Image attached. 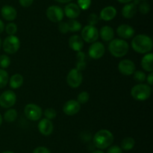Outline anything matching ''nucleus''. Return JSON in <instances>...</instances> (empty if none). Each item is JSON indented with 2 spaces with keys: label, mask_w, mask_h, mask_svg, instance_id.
<instances>
[{
  "label": "nucleus",
  "mask_w": 153,
  "mask_h": 153,
  "mask_svg": "<svg viewBox=\"0 0 153 153\" xmlns=\"http://www.w3.org/2000/svg\"><path fill=\"white\" fill-rule=\"evenodd\" d=\"M105 51V49L103 44L101 42L95 41L90 46L88 49V54L90 57L94 59H100L104 56Z\"/></svg>",
  "instance_id": "nucleus-11"
},
{
  "label": "nucleus",
  "mask_w": 153,
  "mask_h": 153,
  "mask_svg": "<svg viewBox=\"0 0 153 153\" xmlns=\"http://www.w3.org/2000/svg\"><path fill=\"white\" fill-rule=\"evenodd\" d=\"M76 68L78 70L82 71L86 68V62H85V54L82 51L78 52L76 55Z\"/></svg>",
  "instance_id": "nucleus-24"
},
{
  "label": "nucleus",
  "mask_w": 153,
  "mask_h": 153,
  "mask_svg": "<svg viewBox=\"0 0 153 153\" xmlns=\"http://www.w3.org/2000/svg\"><path fill=\"white\" fill-rule=\"evenodd\" d=\"M9 81L8 74L4 69L0 68V88H2L7 86Z\"/></svg>",
  "instance_id": "nucleus-28"
},
{
  "label": "nucleus",
  "mask_w": 153,
  "mask_h": 153,
  "mask_svg": "<svg viewBox=\"0 0 153 153\" xmlns=\"http://www.w3.org/2000/svg\"><path fill=\"white\" fill-rule=\"evenodd\" d=\"M19 2L21 6L24 8L30 7L34 2V0H19Z\"/></svg>",
  "instance_id": "nucleus-40"
},
{
  "label": "nucleus",
  "mask_w": 153,
  "mask_h": 153,
  "mask_svg": "<svg viewBox=\"0 0 153 153\" xmlns=\"http://www.w3.org/2000/svg\"><path fill=\"white\" fill-rule=\"evenodd\" d=\"M4 30V22H3V21L0 20V34L3 32Z\"/></svg>",
  "instance_id": "nucleus-42"
},
{
  "label": "nucleus",
  "mask_w": 153,
  "mask_h": 153,
  "mask_svg": "<svg viewBox=\"0 0 153 153\" xmlns=\"http://www.w3.org/2000/svg\"><path fill=\"white\" fill-rule=\"evenodd\" d=\"M117 33L123 39H129L134 35V29L131 26L123 24L117 27Z\"/></svg>",
  "instance_id": "nucleus-15"
},
{
  "label": "nucleus",
  "mask_w": 153,
  "mask_h": 153,
  "mask_svg": "<svg viewBox=\"0 0 153 153\" xmlns=\"http://www.w3.org/2000/svg\"><path fill=\"white\" fill-rule=\"evenodd\" d=\"M117 1L120 3H126H126L131 2L133 0H117Z\"/></svg>",
  "instance_id": "nucleus-44"
},
{
  "label": "nucleus",
  "mask_w": 153,
  "mask_h": 153,
  "mask_svg": "<svg viewBox=\"0 0 153 153\" xmlns=\"http://www.w3.org/2000/svg\"><path fill=\"white\" fill-rule=\"evenodd\" d=\"M139 11L140 12L143 14H146L149 12L150 10V5H149V3H147L146 2H143L140 3L139 4Z\"/></svg>",
  "instance_id": "nucleus-34"
},
{
  "label": "nucleus",
  "mask_w": 153,
  "mask_h": 153,
  "mask_svg": "<svg viewBox=\"0 0 153 153\" xmlns=\"http://www.w3.org/2000/svg\"><path fill=\"white\" fill-rule=\"evenodd\" d=\"M3 50L7 54H14L20 47V40L16 36L8 35L2 43Z\"/></svg>",
  "instance_id": "nucleus-5"
},
{
  "label": "nucleus",
  "mask_w": 153,
  "mask_h": 153,
  "mask_svg": "<svg viewBox=\"0 0 153 153\" xmlns=\"http://www.w3.org/2000/svg\"><path fill=\"white\" fill-rule=\"evenodd\" d=\"M64 14L70 19H76L80 15L81 9L77 4L69 3L64 8Z\"/></svg>",
  "instance_id": "nucleus-16"
},
{
  "label": "nucleus",
  "mask_w": 153,
  "mask_h": 153,
  "mask_svg": "<svg viewBox=\"0 0 153 153\" xmlns=\"http://www.w3.org/2000/svg\"><path fill=\"white\" fill-rule=\"evenodd\" d=\"M99 34L104 41H110V40H113L114 36V32L112 27L109 26H104L101 28Z\"/></svg>",
  "instance_id": "nucleus-21"
},
{
  "label": "nucleus",
  "mask_w": 153,
  "mask_h": 153,
  "mask_svg": "<svg viewBox=\"0 0 153 153\" xmlns=\"http://www.w3.org/2000/svg\"><path fill=\"white\" fill-rule=\"evenodd\" d=\"M131 47L138 53L145 54L152 50V40L146 34H137L131 40Z\"/></svg>",
  "instance_id": "nucleus-1"
},
{
  "label": "nucleus",
  "mask_w": 153,
  "mask_h": 153,
  "mask_svg": "<svg viewBox=\"0 0 153 153\" xmlns=\"http://www.w3.org/2000/svg\"><path fill=\"white\" fill-rule=\"evenodd\" d=\"M16 95L12 90H6L0 95V106L3 108H10L16 104Z\"/></svg>",
  "instance_id": "nucleus-9"
},
{
  "label": "nucleus",
  "mask_w": 153,
  "mask_h": 153,
  "mask_svg": "<svg viewBox=\"0 0 153 153\" xmlns=\"http://www.w3.org/2000/svg\"><path fill=\"white\" fill-rule=\"evenodd\" d=\"M137 11V7L134 3H126L122 9V14L126 19H131Z\"/></svg>",
  "instance_id": "nucleus-20"
},
{
  "label": "nucleus",
  "mask_w": 153,
  "mask_h": 153,
  "mask_svg": "<svg viewBox=\"0 0 153 153\" xmlns=\"http://www.w3.org/2000/svg\"><path fill=\"white\" fill-rule=\"evenodd\" d=\"M44 116L46 118L49 120H52L54 118H56L57 116V112L55 109L53 108H47L46 110L44 111Z\"/></svg>",
  "instance_id": "nucleus-33"
},
{
  "label": "nucleus",
  "mask_w": 153,
  "mask_h": 153,
  "mask_svg": "<svg viewBox=\"0 0 153 153\" xmlns=\"http://www.w3.org/2000/svg\"><path fill=\"white\" fill-rule=\"evenodd\" d=\"M143 1H146V0H143Z\"/></svg>",
  "instance_id": "nucleus-49"
},
{
  "label": "nucleus",
  "mask_w": 153,
  "mask_h": 153,
  "mask_svg": "<svg viewBox=\"0 0 153 153\" xmlns=\"http://www.w3.org/2000/svg\"><path fill=\"white\" fill-rule=\"evenodd\" d=\"M94 144L97 148L105 149L111 146L114 142L113 134L108 130L102 129L98 130L94 136Z\"/></svg>",
  "instance_id": "nucleus-2"
},
{
  "label": "nucleus",
  "mask_w": 153,
  "mask_h": 153,
  "mask_svg": "<svg viewBox=\"0 0 153 153\" xmlns=\"http://www.w3.org/2000/svg\"><path fill=\"white\" fill-rule=\"evenodd\" d=\"M2 121H3L2 116H1V115L0 114V126H1V124H2Z\"/></svg>",
  "instance_id": "nucleus-46"
},
{
  "label": "nucleus",
  "mask_w": 153,
  "mask_h": 153,
  "mask_svg": "<svg viewBox=\"0 0 153 153\" xmlns=\"http://www.w3.org/2000/svg\"><path fill=\"white\" fill-rule=\"evenodd\" d=\"M99 31L94 26L88 25L82 28V38L87 43H94L99 38Z\"/></svg>",
  "instance_id": "nucleus-6"
},
{
  "label": "nucleus",
  "mask_w": 153,
  "mask_h": 153,
  "mask_svg": "<svg viewBox=\"0 0 153 153\" xmlns=\"http://www.w3.org/2000/svg\"><path fill=\"white\" fill-rule=\"evenodd\" d=\"M108 50L112 56L117 58H121L126 55L128 52L129 45L123 39H113L109 44Z\"/></svg>",
  "instance_id": "nucleus-3"
},
{
  "label": "nucleus",
  "mask_w": 153,
  "mask_h": 153,
  "mask_svg": "<svg viewBox=\"0 0 153 153\" xmlns=\"http://www.w3.org/2000/svg\"><path fill=\"white\" fill-rule=\"evenodd\" d=\"M1 45H2V42H1V38H0V48H1Z\"/></svg>",
  "instance_id": "nucleus-48"
},
{
  "label": "nucleus",
  "mask_w": 153,
  "mask_h": 153,
  "mask_svg": "<svg viewBox=\"0 0 153 153\" xmlns=\"http://www.w3.org/2000/svg\"><path fill=\"white\" fill-rule=\"evenodd\" d=\"M38 128L39 131L40 132V134H42L44 136H49L50 134H52V131H53V123L52 122V121L48 118H42L38 123Z\"/></svg>",
  "instance_id": "nucleus-14"
},
{
  "label": "nucleus",
  "mask_w": 153,
  "mask_h": 153,
  "mask_svg": "<svg viewBox=\"0 0 153 153\" xmlns=\"http://www.w3.org/2000/svg\"><path fill=\"white\" fill-rule=\"evenodd\" d=\"M6 32L9 35H14L17 32V26L14 23V22H9L7 24L5 27H4Z\"/></svg>",
  "instance_id": "nucleus-29"
},
{
  "label": "nucleus",
  "mask_w": 153,
  "mask_h": 153,
  "mask_svg": "<svg viewBox=\"0 0 153 153\" xmlns=\"http://www.w3.org/2000/svg\"><path fill=\"white\" fill-rule=\"evenodd\" d=\"M67 23L68 25L69 31L73 32L80 31L81 28H82V24L75 19H70Z\"/></svg>",
  "instance_id": "nucleus-27"
},
{
  "label": "nucleus",
  "mask_w": 153,
  "mask_h": 153,
  "mask_svg": "<svg viewBox=\"0 0 153 153\" xmlns=\"http://www.w3.org/2000/svg\"><path fill=\"white\" fill-rule=\"evenodd\" d=\"M33 153H51V152L46 147L38 146L36 148H34Z\"/></svg>",
  "instance_id": "nucleus-39"
},
{
  "label": "nucleus",
  "mask_w": 153,
  "mask_h": 153,
  "mask_svg": "<svg viewBox=\"0 0 153 153\" xmlns=\"http://www.w3.org/2000/svg\"><path fill=\"white\" fill-rule=\"evenodd\" d=\"M87 20H88L89 25L94 26L96 25V24L98 23L99 20H100V16H97L96 14H91L88 16Z\"/></svg>",
  "instance_id": "nucleus-36"
},
{
  "label": "nucleus",
  "mask_w": 153,
  "mask_h": 153,
  "mask_svg": "<svg viewBox=\"0 0 153 153\" xmlns=\"http://www.w3.org/2000/svg\"><path fill=\"white\" fill-rule=\"evenodd\" d=\"M10 59L9 56L7 55H3L0 56V67L2 69L7 68L10 66Z\"/></svg>",
  "instance_id": "nucleus-30"
},
{
  "label": "nucleus",
  "mask_w": 153,
  "mask_h": 153,
  "mask_svg": "<svg viewBox=\"0 0 153 153\" xmlns=\"http://www.w3.org/2000/svg\"><path fill=\"white\" fill-rule=\"evenodd\" d=\"M78 5L82 10H88L91 4V0H77Z\"/></svg>",
  "instance_id": "nucleus-35"
},
{
  "label": "nucleus",
  "mask_w": 153,
  "mask_h": 153,
  "mask_svg": "<svg viewBox=\"0 0 153 153\" xmlns=\"http://www.w3.org/2000/svg\"><path fill=\"white\" fill-rule=\"evenodd\" d=\"M134 145H135V140L134 138L131 137V136H127L125 137L121 142V147L120 148L123 150H131L134 148Z\"/></svg>",
  "instance_id": "nucleus-25"
},
{
  "label": "nucleus",
  "mask_w": 153,
  "mask_h": 153,
  "mask_svg": "<svg viewBox=\"0 0 153 153\" xmlns=\"http://www.w3.org/2000/svg\"><path fill=\"white\" fill-rule=\"evenodd\" d=\"M146 80H147V82L149 85H150V86L153 85V73L152 72H150V74L148 75Z\"/></svg>",
  "instance_id": "nucleus-41"
},
{
  "label": "nucleus",
  "mask_w": 153,
  "mask_h": 153,
  "mask_svg": "<svg viewBox=\"0 0 153 153\" xmlns=\"http://www.w3.org/2000/svg\"><path fill=\"white\" fill-rule=\"evenodd\" d=\"M152 88L147 84L139 83L134 86L131 90V94L133 98L138 101L146 100L150 97Z\"/></svg>",
  "instance_id": "nucleus-4"
},
{
  "label": "nucleus",
  "mask_w": 153,
  "mask_h": 153,
  "mask_svg": "<svg viewBox=\"0 0 153 153\" xmlns=\"http://www.w3.org/2000/svg\"><path fill=\"white\" fill-rule=\"evenodd\" d=\"M23 80V76L22 75L19 74H15L10 76L9 84L12 88L16 89V88H19V87L22 86Z\"/></svg>",
  "instance_id": "nucleus-23"
},
{
  "label": "nucleus",
  "mask_w": 153,
  "mask_h": 153,
  "mask_svg": "<svg viewBox=\"0 0 153 153\" xmlns=\"http://www.w3.org/2000/svg\"><path fill=\"white\" fill-rule=\"evenodd\" d=\"M58 30L60 31V32H61L62 34H66L69 32V28L68 25H67V22H59L58 23Z\"/></svg>",
  "instance_id": "nucleus-37"
},
{
  "label": "nucleus",
  "mask_w": 153,
  "mask_h": 153,
  "mask_svg": "<svg viewBox=\"0 0 153 153\" xmlns=\"http://www.w3.org/2000/svg\"><path fill=\"white\" fill-rule=\"evenodd\" d=\"M135 64L134 62L129 59H123L118 64V70L122 74L129 76L135 71Z\"/></svg>",
  "instance_id": "nucleus-12"
},
{
  "label": "nucleus",
  "mask_w": 153,
  "mask_h": 153,
  "mask_svg": "<svg viewBox=\"0 0 153 153\" xmlns=\"http://www.w3.org/2000/svg\"><path fill=\"white\" fill-rule=\"evenodd\" d=\"M17 118V111L15 109H9L4 112V119L7 122H13Z\"/></svg>",
  "instance_id": "nucleus-26"
},
{
  "label": "nucleus",
  "mask_w": 153,
  "mask_h": 153,
  "mask_svg": "<svg viewBox=\"0 0 153 153\" xmlns=\"http://www.w3.org/2000/svg\"><path fill=\"white\" fill-rule=\"evenodd\" d=\"M1 14L5 20L13 21L17 16L16 10L10 5H4L1 9Z\"/></svg>",
  "instance_id": "nucleus-17"
},
{
  "label": "nucleus",
  "mask_w": 153,
  "mask_h": 153,
  "mask_svg": "<svg viewBox=\"0 0 153 153\" xmlns=\"http://www.w3.org/2000/svg\"><path fill=\"white\" fill-rule=\"evenodd\" d=\"M107 153H123V149L118 146H112L108 148Z\"/></svg>",
  "instance_id": "nucleus-38"
},
{
  "label": "nucleus",
  "mask_w": 153,
  "mask_h": 153,
  "mask_svg": "<svg viewBox=\"0 0 153 153\" xmlns=\"http://www.w3.org/2000/svg\"><path fill=\"white\" fill-rule=\"evenodd\" d=\"M24 113L28 119L31 121H37L41 118L43 111L38 105L34 104H28L25 106Z\"/></svg>",
  "instance_id": "nucleus-7"
},
{
  "label": "nucleus",
  "mask_w": 153,
  "mask_h": 153,
  "mask_svg": "<svg viewBox=\"0 0 153 153\" xmlns=\"http://www.w3.org/2000/svg\"><path fill=\"white\" fill-rule=\"evenodd\" d=\"M55 1L58 2L59 3H68L70 1H72V0H55Z\"/></svg>",
  "instance_id": "nucleus-43"
},
{
  "label": "nucleus",
  "mask_w": 153,
  "mask_h": 153,
  "mask_svg": "<svg viewBox=\"0 0 153 153\" xmlns=\"http://www.w3.org/2000/svg\"><path fill=\"white\" fill-rule=\"evenodd\" d=\"M134 79L138 82H143L146 80V75L141 70H136L134 72Z\"/></svg>",
  "instance_id": "nucleus-32"
},
{
  "label": "nucleus",
  "mask_w": 153,
  "mask_h": 153,
  "mask_svg": "<svg viewBox=\"0 0 153 153\" xmlns=\"http://www.w3.org/2000/svg\"><path fill=\"white\" fill-rule=\"evenodd\" d=\"M83 80L82 71L77 68H73L70 70L67 76V84L72 88H77L82 84Z\"/></svg>",
  "instance_id": "nucleus-8"
},
{
  "label": "nucleus",
  "mask_w": 153,
  "mask_h": 153,
  "mask_svg": "<svg viewBox=\"0 0 153 153\" xmlns=\"http://www.w3.org/2000/svg\"><path fill=\"white\" fill-rule=\"evenodd\" d=\"M141 66L144 70L152 72L153 70V55L152 52L146 53L141 60Z\"/></svg>",
  "instance_id": "nucleus-22"
},
{
  "label": "nucleus",
  "mask_w": 153,
  "mask_h": 153,
  "mask_svg": "<svg viewBox=\"0 0 153 153\" xmlns=\"http://www.w3.org/2000/svg\"><path fill=\"white\" fill-rule=\"evenodd\" d=\"M117 15V10L113 6H108L104 8L100 12V17L105 21H110L113 20Z\"/></svg>",
  "instance_id": "nucleus-19"
},
{
  "label": "nucleus",
  "mask_w": 153,
  "mask_h": 153,
  "mask_svg": "<svg viewBox=\"0 0 153 153\" xmlns=\"http://www.w3.org/2000/svg\"><path fill=\"white\" fill-rule=\"evenodd\" d=\"M68 44L69 46L73 50L79 52V51L82 50V49L84 46V40L81 36L74 34V35H72L69 38Z\"/></svg>",
  "instance_id": "nucleus-18"
},
{
  "label": "nucleus",
  "mask_w": 153,
  "mask_h": 153,
  "mask_svg": "<svg viewBox=\"0 0 153 153\" xmlns=\"http://www.w3.org/2000/svg\"><path fill=\"white\" fill-rule=\"evenodd\" d=\"M92 153H104L101 150H96V151H94Z\"/></svg>",
  "instance_id": "nucleus-45"
},
{
  "label": "nucleus",
  "mask_w": 153,
  "mask_h": 153,
  "mask_svg": "<svg viewBox=\"0 0 153 153\" xmlns=\"http://www.w3.org/2000/svg\"><path fill=\"white\" fill-rule=\"evenodd\" d=\"M90 95L89 93L87 92H82L81 93H79V95H78L77 98V101L79 102V104H86L87 102L89 100Z\"/></svg>",
  "instance_id": "nucleus-31"
},
{
  "label": "nucleus",
  "mask_w": 153,
  "mask_h": 153,
  "mask_svg": "<svg viewBox=\"0 0 153 153\" xmlns=\"http://www.w3.org/2000/svg\"><path fill=\"white\" fill-rule=\"evenodd\" d=\"M1 153H14V152H13L11 151H4V152H2Z\"/></svg>",
  "instance_id": "nucleus-47"
},
{
  "label": "nucleus",
  "mask_w": 153,
  "mask_h": 153,
  "mask_svg": "<svg viewBox=\"0 0 153 153\" xmlns=\"http://www.w3.org/2000/svg\"><path fill=\"white\" fill-rule=\"evenodd\" d=\"M81 110V104L76 100H70L66 102L63 106V111L67 116H74Z\"/></svg>",
  "instance_id": "nucleus-13"
},
{
  "label": "nucleus",
  "mask_w": 153,
  "mask_h": 153,
  "mask_svg": "<svg viewBox=\"0 0 153 153\" xmlns=\"http://www.w3.org/2000/svg\"><path fill=\"white\" fill-rule=\"evenodd\" d=\"M46 14L48 19L53 22H61L64 18V10L59 6H49L46 10Z\"/></svg>",
  "instance_id": "nucleus-10"
}]
</instances>
